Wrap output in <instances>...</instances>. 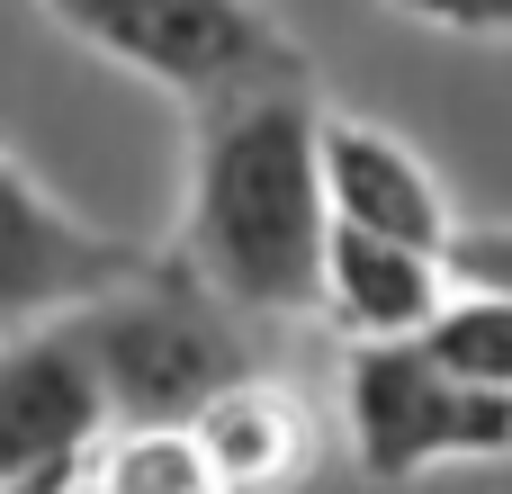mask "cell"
<instances>
[{"label": "cell", "instance_id": "cell-1", "mask_svg": "<svg viewBox=\"0 0 512 494\" xmlns=\"http://www.w3.org/2000/svg\"><path fill=\"white\" fill-rule=\"evenodd\" d=\"M189 207L180 261L234 315H315L324 279V162H315V90H243L189 108Z\"/></svg>", "mask_w": 512, "mask_h": 494}, {"label": "cell", "instance_id": "cell-2", "mask_svg": "<svg viewBox=\"0 0 512 494\" xmlns=\"http://www.w3.org/2000/svg\"><path fill=\"white\" fill-rule=\"evenodd\" d=\"M63 333L81 342L117 432L126 423H189L207 396L252 378V342H243L234 306L180 252H153L144 270L108 279L81 306H63Z\"/></svg>", "mask_w": 512, "mask_h": 494}, {"label": "cell", "instance_id": "cell-3", "mask_svg": "<svg viewBox=\"0 0 512 494\" xmlns=\"http://www.w3.org/2000/svg\"><path fill=\"white\" fill-rule=\"evenodd\" d=\"M36 9L189 108H216L243 90H315L306 45L261 0H36Z\"/></svg>", "mask_w": 512, "mask_h": 494}, {"label": "cell", "instance_id": "cell-4", "mask_svg": "<svg viewBox=\"0 0 512 494\" xmlns=\"http://www.w3.org/2000/svg\"><path fill=\"white\" fill-rule=\"evenodd\" d=\"M351 459L378 486H405L450 459H512V396L459 378L423 333L414 342H351L342 369Z\"/></svg>", "mask_w": 512, "mask_h": 494}, {"label": "cell", "instance_id": "cell-5", "mask_svg": "<svg viewBox=\"0 0 512 494\" xmlns=\"http://www.w3.org/2000/svg\"><path fill=\"white\" fill-rule=\"evenodd\" d=\"M108 396L81 360V342L63 333V315L9 324L0 333V486L36 477V468H90V450L108 441Z\"/></svg>", "mask_w": 512, "mask_h": 494}, {"label": "cell", "instance_id": "cell-6", "mask_svg": "<svg viewBox=\"0 0 512 494\" xmlns=\"http://www.w3.org/2000/svg\"><path fill=\"white\" fill-rule=\"evenodd\" d=\"M153 252H135L126 234H99L90 216H72L63 198H45L9 153H0V324H36L63 315L81 297H99L108 279L144 270Z\"/></svg>", "mask_w": 512, "mask_h": 494}, {"label": "cell", "instance_id": "cell-7", "mask_svg": "<svg viewBox=\"0 0 512 494\" xmlns=\"http://www.w3.org/2000/svg\"><path fill=\"white\" fill-rule=\"evenodd\" d=\"M315 162H324V207H333V225L450 252L459 216H450L432 162H423L405 135H387V126H369V117H315Z\"/></svg>", "mask_w": 512, "mask_h": 494}, {"label": "cell", "instance_id": "cell-8", "mask_svg": "<svg viewBox=\"0 0 512 494\" xmlns=\"http://www.w3.org/2000/svg\"><path fill=\"white\" fill-rule=\"evenodd\" d=\"M450 252H423V243H396V234H360V225H333L324 234V279H315V306L351 333V342H414L441 306H450Z\"/></svg>", "mask_w": 512, "mask_h": 494}, {"label": "cell", "instance_id": "cell-9", "mask_svg": "<svg viewBox=\"0 0 512 494\" xmlns=\"http://www.w3.org/2000/svg\"><path fill=\"white\" fill-rule=\"evenodd\" d=\"M189 432H198V450H207V468H216L225 494H288L306 477V450H315L297 396L270 387L261 369L234 378L225 396H207V405L189 414Z\"/></svg>", "mask_w": 512, "mask_h": 494}, {"label": "cell", "instance_id": "cell-10", "mask_svg": "<svg viewBox=\"0 0 512 494\" xmlns=\"http://www.w3.org/2000/svg\"><path fill=\"white\" fill-rule=\"evenodd\" d=\"M90 486L99 494H225L189 423H126V432H108Z\"/></svg>", "mask_w": 512, "mask_h": 494}, {"label": "cell", "instance_id": "cell-11", "mask_svg": "<svg viewBox=\"0 0 512 494\" xmlns=\"http://www.w3.org/2000/svg\"><path fill=\"white\" fill-rule=\"evenodd\" d=\"M423 342L459 369V378H477V387H495L512 396V288H450V306L423 324Z\"/></svg>", "mask_w": 512, "mask_h": 494}, {"label": "cell", "instance_id": "cell-12", "mask_svg": "<svg viewBox=\"0 0 512 494\" xmlns=\"http://www.w3.org/2000/svg\"><path fill=\"white\" fill-rule=\"evenodd\" d=\"M387 9L441 36H512V0H387Z\"/></svg>", "mask_w": 512, "mask_h": 494}, {"label": "cell", "instance_id": "cell-13", "mask_svg": "<svg viewBox=\"0 0 512 494\" xmlns=\"http://www.w3.org/2000/svg\"><path fill=\"white\" fill-rule=\"evenodd\" d=\"M450 279H468V288H512V225L450 234Z\"/></svg>", "mask_w": 512, "mask_h": 494}, {"label": "cell", "instance_id": "cell-14", "mask_svg": "<svg viewBox=\"0 0 512 494\" xmlns=\"http://www.w3.org/2000/svg\"><path fill=\"white\" fill-rule=\"evenodd\" d=\"M81 486V468H36V477H9L0 494H72Z\"/></svg>", "mask_w": 512, "mask_h": 494}]
</instances>
